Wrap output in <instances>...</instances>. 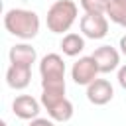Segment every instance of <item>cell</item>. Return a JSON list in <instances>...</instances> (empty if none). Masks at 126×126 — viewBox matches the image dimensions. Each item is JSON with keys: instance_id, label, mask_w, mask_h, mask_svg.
<instances>
[{"instance_id": "1", "label": "cell", "mask_w": 126, "mask_h": 126, "mask_svg": "<svg viewBox=\"0 0 126 126\" xmlns=\"http://www.w3.org/2000/svg\"><path fill=\"white\" fill-rule=\"evenodd\" d=\"M4 28L20 39H33L39 32V18L32 10L12 8L4 14Z\"/></svg>"}, {"instance_id": "2", "label": "cell", "mask_w": 126, "mask_h": 126, "mask_svg": "<svg viewBox=\"0 0 126 126\" xmlns=\"http://www.w3.org/2000/svg\"><path fill=\"white\" fill-rule=\"evenodd\" d=\"M41 91H65V63L57 53H47L39 61Z\"/></svg>"}, {"instance_id": "3", "label": "cell", "mask_w": 126, "mask_h": 126, "mask_svg": "<svg viewBox=\"0 0 126 126\" xmlns=\"http://www.w3.org/2000/svg\"><path fill=\"white\" fill-rule=\"evenodd\" d=\"M79 14V8L73 0H57L51 4L47 10V28L53 33H63L69 32L71 26L75 24Z\"/></svg>"}, {"instance_id": "4", "label": "cell", "mask_w": 126, "mask_h": 126, "mask_svg": "<svg viewBox=\"0 0 126 126\" xmlns=\"http://www.w3.org/2000/svg\"><path fill=\"white\" fill-rule=\"evenodd\" d=\"M41 104L51 120L67 122L73 116V104L65 96V91H41Z\"/></svg>"}, {"instance_id": "5", "label": "cell", "mask_w": 126, "mask_h": 126, "mask_svg": "<svg viewBox=\"0 0 126 126\" xmlns=\"http://www.w3.org/2000/svg\"><path fill=\"white\" fill-rule=\"evenodd\" d=\"M81 32L89 39H102L108 33L106 14H85L81 18Z\"/></svg>"}, {"instance_id": "6", "label": "cell", "mask_w": 126, "mask_h": 126, "mask_svg": "<svg viewBox=\"0 0 126 126\" xmlns=\"http://www.w3.org/2000/svg\"><path fill=\"white\" fill-rule=\"evenodd\" d=\"M98 73H100V71H98L93 55H89V57H79V61H75L73 67H71V79H73L77 85H85V87H89V85L96 79Z\"/></svg>"}, {"instance_id": "7", "label": "cell", "mask_w": 126, "mask_h": 126, "mask_svg": "<svg viewBox=\"0 0 126 126\" xmlns=\"http://www.w3.org/2000/svg\"><path fill=\"white\" fill-rule=\"evenodd\" d=\"M93 59L98 67L100 73H110L114 69H118V63H120V53L112 47V45H100L94 49L93 53Z\"/></svg>"}, {"instance_id": "8", "label": "cell", "mask_w": 126, "mask_h": 126, "mask_svg": "<svg viewBox=\"0 0 126 126\" xmlns=\"http://www.w3.org/2000/svg\"><path fill=\"white\" fill-rule=\"evenodd\" d=\"M112 96H114V89L106 79H94L87 87V98H89V102H93L96 106H102V104L110 102Z\"/></svg>"}, {"instance_id": "9", "label": "cell", "mask_w": 126, "mask_h": 126, "mask_svg": "<svg viewBox=\"0 0 126 126\" xmlns=\"http://www.w3.org/2000/svg\"><path fill=\"white\" fill-rule=\"evenodd\" d=\"M12 110L22 120H35L39 114V102L32 94H20L12 102Z\"/></svg>"}, {"instance_id": "10", "label": "cell", "mask_w": 126, "mask_h": 126, "mask_svg": "<svg viewBox=\"0 0 126 126\" xmlns=\"http://www.w3.org/2000/svg\"><path fill=\"white\" fill-rule=\"evenodd\" d=\"M32 81V67L28 65H12L8 67L6 71V83L10 89H16V91H22L30 85Z\"/></svg>"}, {"instance_id": "11", "label": "cell", "mask_w": 126, "mask_h": 126, "mask_svg": "<svg viewBox=\"0 0 126 126\" xmlns=\"http://www.w3.org/2000/svg\"><path fill=\"white\" fill-rule=\"evenodd\" d=\"M37 53L32 45L28 43H18L10 49V63L12 65H28L32 67V63H35Z\"/></svg>"}, {"instance_id": "12", "label": "cell", "mask_w": 126, "mask_h": 126, "mask_svg": "<svg viewBox=\"0 0 126 126\" xmlns=\"http://www.w3.org/2000/svg\"><path fill=\"white\" fill-rule=\"evenodd\" d=\"M83 49H85V39H83V35H79V33H65V35H63V39H61V51H63L65 55L75 57V55H79Z\"/></svg>"}, {"instance_id": "13", "label": "cell", "mask_w": 126, "mask_h": 126, "mask_svg": "<svg viewBox=\"0 0 126 126\" xmlns=\"http://www.w3.org/2000/svg\"><path fill=\"white\" fill-rule=\"evenodd\" d=\"M106 16L114 24H124L126 22V0H110L106 8Z\"/></svg>"}, {"instance_id": "14", "label": "cell", "mask_w": 126, "mask_h": 126, "mask_svg": "<svg viewBox=\"0 0 126 126\" xmlns=\"http://www.w3.org/2000/svg\"><path fill=\"white\" fill-rule=\"evenodd\" d=\"M85 14H106L110 0H79Z\"/></svg>"}, {"instance_id": "15", "label": "cell", "mask_w": 126, "mask_h": 126, "mask_svg": "<svg viewBox=\"0 0 126 126\" xmlns=\"http://www.w3.org/2000/svg\"><path fill=\"white\" fill-rule=\"evenodd\" d=\"M116 79H118V85L126 91V65H122V67L118 69V77H116Z\"/></svg>"}, {"instance_id": "16", "label": "cell", "mask_w": 126, "mask_h": 126, "mask_svg": "<svg viewBox=\"0 0 126 126\" xmlns=\"http://www.w3.org/2000/svg\"><path fill=\"white\" fill-rule=\"evenodd\" d=\"M30 126H55V124H53V120H47V118H35V120H32Z\"/></svg>"}, {"instance_id": "17", "label": "cell", "mask_w": 126, "mask_h": 126, "mask_svg": "<svg viewBox=\"0 0 126 126\" xmlns=\"http://www.w3.org/2000/svg\"><path fill=\"white\" fill-rule=\"evenodd\" d=\"M118 47H120V51L126 55V35H122V37H120V43H118Z\"/></svg>"}, {"instance_id": "18", "label": "cell", "mask_w": 126, "mask_h": 126, "mask_svg": "<svg viewBox=\"0 0 126 126\" xmlns=\"http://www.w3.org/2000/svg\"><path fill=\"white\" fill-rule=\"evenodd\" d=\"M0 126H8V124H6V122H2V124H0Z\"/></svg>"}, {"instance_id": "19", "label": "cell", "mask_w": 126, "mask_h": 126, "mask_svg": "<svg viewBox=\"0 0 126 126\" xmlns=\"http://www.w3.org/2000/svg\"><path fill=\"white\" fill-rule=\"evenodd\" d=\"M122 26H124V28H126V22H124V24H122Z\"/></svg>"}]
</instances>
